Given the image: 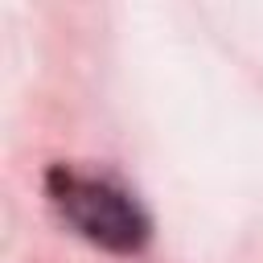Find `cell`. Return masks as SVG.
<instances>
[{"instance_id":"1","label":"cell","mask_w":263,"mask_h":263,"mask_svg":"<svg viewBox=\"0 0 263 263\" xmlns=\"http://www.w3.org/2000/svg\"><path fill=\"white\" fill-rule=\"evenodd\" d=\"M49 197L62 210V218L70 226H78V234H86L90 242H99L107 251H140L148 238L144 210L123 189H115L107 181L78 177L70 168H53L49 173Z\"/></svg>"}]
</instances>
